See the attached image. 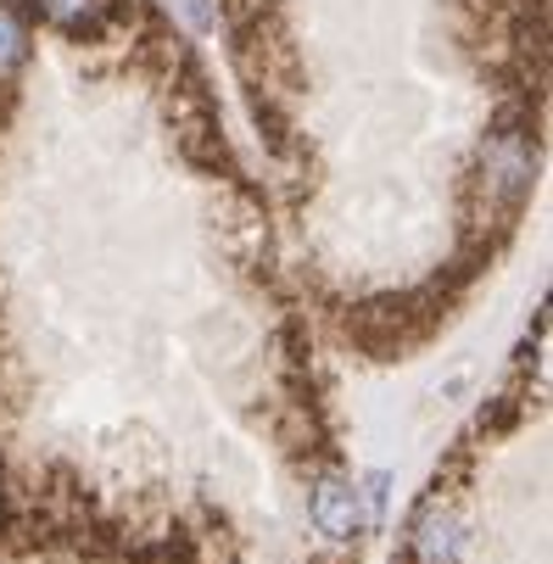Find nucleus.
Segmentation results:
<instances>
[{
    "mask_svg": "<svg viewBox=\"0 0 553 564\" xmlns=\"http://www.w3.org/2000/svg\"><path fill=\"white\" fill-rule=\"evenodd\" d=\"M531 174H536V151L520 129H503L492 145H487V196H498L503 207H520L525 191H531Z\"/></svg>",
    "mask_w": 553,
    "mask_h": 564,
    "instance_id": "obj_1",
    "label": "nucleus"
},
{
    "mask_svg": "<svg viewBox=\"0 0 553 564\" xmlns=\"http://www.w3.org/2000/svg\"><path fill=\"white\" fill-rule=\"evenodd\" d=\"M313 525H319L325 536H336V542L358 536V525H364V498H358L353 480H319V492H313Z\"/></svg>",
    "mask_w": 553,
    "mask_h": 564,
    "instance_id": "obj_2",
    "label": "nucleus"
},
{
    "mask_svg": "<svg viewBox=\"0 0 553 564\" xmlns=\"http://www.w3.org/2000/svg\"><path fill=\"white\" fill-rule=\"evenodd\" d=\"M420 558L425 564H453L458 558V520L453 514H431L420 525Z\"/></svg>",
    "mask_w": 553,
    "mask_h": 564,
    "instance_id": "obj_3",
    "label": "nucleus"
},
{
    "mask_svg": "<svg viewBox=\"0 0 553 564\" xmlns=\"http://www.w3.org/2000/svg\"><path fill=\"white\" fill-rule=\"evenodd\" d=\"M40 7H45V18L62 23V29H96V18H101L107 0H40Z\"/></svg>",
    "mask_w": 553,
    "mask_h": 564,
    "instance_id": "obj_4",
    "label": "nucleus"
},
{
    "mask_svg": "<svg viewBox=\"0 0 553 564\" xmlns=\"http://www.w3.org/2000/svg\"><path fill=\"white\" fill-rule=\"evenodd\" d=\"M23 56H29V34H23V23H18L7 7H0V78L18 73Z\"/></svg>",
    "mask_w": 553,
    "mask_h": 564,
    "instance_id": "obj_5",
    "label": "nucleus"
},
{
    "mask_svg": "<svg viewBox=\"0 0 553 564\" xmlns=\"http://www.w3.org/2000/svg\"><path fill=\"white\" fill-rule=\"evenodd\" d=\"M180 12L191 18V29H213L218 18H213V7H207V0H180Z\"/></svg>",
    "mask_w": 553,
    "mask_h": 564,
    "instance_id": "obj_6",
    "label": "nucleus"
}]
</instances>
